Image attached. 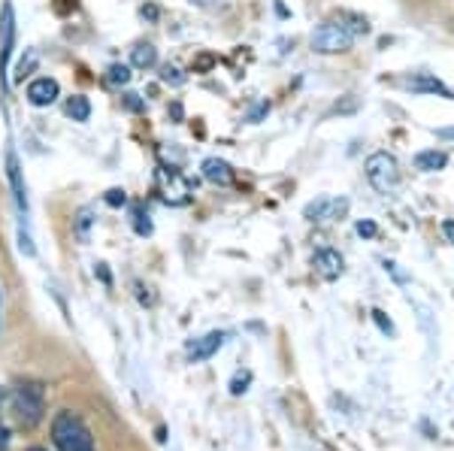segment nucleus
Segmentation results:
<instances>
[{"label":"nucleus","mask_w":454,"mask_h":451,"mask_svg":"<svg viewBox=\"0 0 454 451\" xmlns=\"http://www.w3.org/2000/svg\"><path fill=\"white\" fill-rule=\"evenodd\" d=\"M312 49L321 55H336V52H348L351 43H355V34L348 31L342 21H325L318 31L312 34Z\"/></svg>","instance_id":"nucleus-3"},{"label":"nucleus","mask_w":454,"mask_h":451,"mask_svg":"<svg viewBox=\"0 0 454 451\" xmlns=\"http://www.w3.org/2000/svg\"><path fill=\"white\" fill-rule=\"evenodd\" d=\"M124 104H128V109H134V113H137V109H143V104L137 100V94H128V97H124Z\"/></svg>","instance_id":"nucleus-22"},{"label":"nucleus","mask_w":454,"mask_h":451,"mask_svg":"<svg viewBox=\"0 0 454 451\" xmlns=\"http://www.w3.org/2000/svg\"><path fill=\"white\" fill-rule=\"evenodd\" d=\"M109 82L113 85H128L130 82V67H124V64H113V67H109Z\"/></svg>","instance_id":"nucleus-16"},{"label":"nucleus","mask_w":454,"mask_h":451,"mask_svg":"<svg viewBox=\"0 0 454 451\" xmlns=\"http://www.w3.org/2000/svg\"><path fill=\"white\" fill-rule=\"evenodd\" d=\"M357 234H361V237H376V224L361 222V224H357Z\"/></svg>","instance_id":"nucleus-20"},{"label":"nucleus","mask_w":454,"mask_h":451,"mask_svg":"<svg viewBox=\"0 0 454 451\" xmlns=\"http://www.w3.org/2000/svg\"><path fill=\"white\" fill-rule=\"evenodd\" d=\"M130 61H134V67H152V64L158 61L155 46H152V43H140V46L134 49V58H130Z\"/></svg>","instance_id":"nucleus-14"},{"label":"nucleus","mask_w":454,"mask_h":451,"mask_svg":"<svg viewBox=\"0 0 454 451\" xmlns=\"http://www.w3.org/2000/svg\"><path fill=\"white\" fill-rule=\"evenodd\" d=\"M372 318H376V324H379V327H382V330H385V333H391V337H394V324H391V322H387V318H385V312L372 309Z\"/></svg>","instance_id":"nucleus-17"},{"label":"nucleus","mask_w":454,"mask_h":451,"mask_svg":"<svg viewBox=\"0 0 454 451\" xmlns=\"http://www.w3.org/2000/svg\"><path fill=\"white\" fill-rule=\"evenodd\" d=\"M6 176H10V185L16 191V206L21 215H27V191H25V182H21V167H19V158L16 152H6Z\"/></svg>","instance_id":"nucleus-8"},{"label":"nucleus","mask_w":454,"mask_h":451,"mask_svg":"<svg viewBox=\"0 0 454 451\" xmlns=\"http://www.w3.org/2000/svg\"><path fill=\"white\" fill-rule=\"evenodd\" d=\"M442 230L451 237V243H454V222H445V224H442Z\"/></svg>","instance_id":"nucleus-24"},{"label":"nucleus","mask_w":454,"mask_h":451,"mask_svg":"<svg viewBox=\"0 0 454 451\" xmlns=\"http://www.w3.org/2000/svg\"><path fill=\"white\" fill-rule=\"evenodd\" d=\"M6 446H10V433H6V427L0 424V451H6Z\"/></svg>","instance_id":"nucleus-23"},{"label":"nucleus","mask_w":454,"mask_h":451,"mask_svg":"<svg viewBox=\"0 0 454 451\" xmlns=\"http://www.w3.org/2000/svg\"><path fill=\"white\" fill-rule=\"evenodd\" d=\"M445 164H449V155L439 149H427V152H419L415 155V167L424 173H434V170H445Z\"/></svg>","instance_id":"nucleus-12"},{"label":"nucleus","mask_w":454,"mask_h":451,"mask_svg":"<svg viewBox=\"0 0 454 451\" xmlns=\"http://www.w3.org/2000/svg\"><path fill=\"white\" fill-rule=\"evenodd\" d=\"M106 203H109V206H121V203H124V191L113 188V191L106 194Z\"/></svg>","instance_id":"nucleus-19"},{"label":"nucleus","mask_w":454,"mask_h":451,"mask_svg":"<svg viewBox=\"0 0 454 451\" xmlns=\"http://www.w3.org/2000/svg\"><path fill=\"white\" fill-rule=\"evenodd\" d=\"M315 267H318V273L325 276V279H336V276H342L340 252H333V249L318 252V254H315Z\"/></svg>","instance_id":"nucleus-11"},{"label":"nucleus","mask_w":454,"mask_h":451,"mask_svg":"<svg viewBox=\"0 0 454 451\" xmlns=\"http://www.w3.org/2000/svg\"><path fill=\"white\" fill-rule=\"evenodd\" d=\"M67 115L73 121H88V115H91V106H88V100L82 94H76V97L67 100Z\"/></svg>","instance_id":"nucleus-15"},{"label":"nucleus","mask_w":454,"mask_h":451,"mask_svg":"<svg viewBox=\"0 0 454 451\" xmlns=\"http://www.w3.org/2000/svg\"><path fill=\"white\" fill-rule=\"evenodd\" d=\"M52 439L58 451H94V439L82 424V418L73 412H61L52 421Z\"/></svg>","instance_id":"nucleus-1"},{"label":"nucleus","mask_w":454,"mask_h":451,"mask_svg":"<svg viewBox=\"0 0 454 451\" xmlns=\"http://www.w3.org/2000/svg\"><path fill=\"white\" fill-rule=\"evenodd\" d=\"M12 49H16V10H12V4H4V12H0V82H4V89L10 85L6 73H10Z\"/></svg>","instance_id":"nucleus-5"},{"label":"nucleus","mask_w":454,"mask_h":451,"mask_svg":"<svg viewBox=\"0 0 454 451\" xmlns=\"http://www.w3.org/2000/svg\"><path fill=\"white\" fill-rule=\"evenodd\" d=\"M31 451H46V448H31Z\"/></svg>","instance_id":"nucleus-26"},{"label":"nucleus","mask_w":454,"mask_h":451,"mask_svg":"<svg viewBox=\"0 0 454 451\" xmlns=\"http://www.w3.org/2000/svg\"><path fill=\"white\" fill-rule=\"evenodd\" d=\"M403 89H409V91H424V94H439V97H445V100H454V91L449 89V85H442L439 79L434 76H412V79H406L403 82Z\"/></svg>","instance_id":"nucleus-10"},{"label":"nucleus","mask_w":454,"mask_h":451,"mask_svg":"<svg viewBox=\"0 0 454 451\" xmlns=\"http://www.w3.org/2000/svg\"><path fill=\"white\" fill-rule=\"evenodd\" d=\"M248 379H252V376H248V373H243V376H237V379H233V394H243V391H246V385H248Z\"/></svg>","instance_id":"nucleus-18"},{"label":"nucleus","mask_w":454,"mask_h":451,"mask_svg":"<svg viewBox=\"0 0 454 451\" xmlns=\"http://www.w3.org/2000/svg\"><path fill=\"white\" fill-rule=\"evenodd\" d=\"M439 136H454V128H449V130H439Z\"/></svg>","instance_id":"nucleus-25"},{"label":"nucleus","mask_w":454,"mask_h":451,"mask_svg":"<svg viewBox=\"0 0 454 451\" xmlns=\"http://www.w3.org/2000/svg\"><path fill=\"white\" fill-rule=\"evenodd\" d=\"M203 176H207L209 182H215V185H227L231 182V167H227L224 161H218V158H209V161H203Z\"/></svg>","instance_id":"nucleus-13"},{"label":"nucleus","mask_w":454,"mask_h":451,"mask_svg":"<svg viewBox=\"0 0 454 451\" xmlns=\"http://www.w3.org/2000/svg\"><path fill=\"white\" fill-rule=\"evenodd\" d=\"M58 94H61V89H58V82L49 76H40L27 85V100H31L34 106H52L58 100Z\"/></svg>","instance_id":"nucleus-7"},{"label":"nucleus","mask_w":454,"mask_h":451,"mask_svg":"<svg viewBox=\"0 0 454 451\" xmlns=\"http://www.w3.org/2000/svg\"><path fill=\"white\" fill-rule=\"evenodd\" d=\"M12 409L25 427H34L43 418V388L40 385H19L12 394Z\"/></svg>","instance_id":"nucleus-4"},{"label":"nucleus","mask_w":454,"mask_h":451,"mask_svg":"<svg viewBox=\"0 0 454 451\" xmlns=\"http://www.w3.org/2000/svg\"><path fill=\"white\" fill-rule=\"evenodd\" d=\"M222 346H224V333L222 330H212V333H207V337H200V339H194V343H188V358H192V361H207Z\"/></svg>","instance_id":"nucleus-9"},{"label":"nucleus","mask_w":454,"mask_h":451,"mask_svg":"<svg viewBox=\"0 0 454 451\" xmlns=\"http://www.w3.org/2000/svg\"><path fill=\"white\" fill-rule=\"evenodd\" d=\"M367 179L379 194H391L400 182V164L387 152H376L367 158Z\"/></svg>","instance_id":"nucleus-2"},{"label":"nucleus","mask_w":454,"mask_h":451,"mask_svg":"<svg viewBox=\"0 0 454 451\" xmlns=\"http://www.w3.org/2000/svg\"><path fill=\"white\" fill-rule=\"evenodd\" d=\"M160 76H164V82H182V76H179V70H176V67H164Z\"/></svg>","instance_id":"nucleus-21"},{"label":"nucleus","mask_w":454,"mask_h":451,"mask_svg":"<svg viewBox=\"0 0 454 451\" xmlns=\"http://www.w3.org/2000/svg\"><path fill=\"white\" fill-rule=\"evenodd\" d=\"M158 185H160V198H164L167 203H173V206H179V203H185L188 198H192V182H188L185 176H182L179 170H160L158 173Z\"/></svg>","instance_id":"nucleus-6"}]
</instances>
